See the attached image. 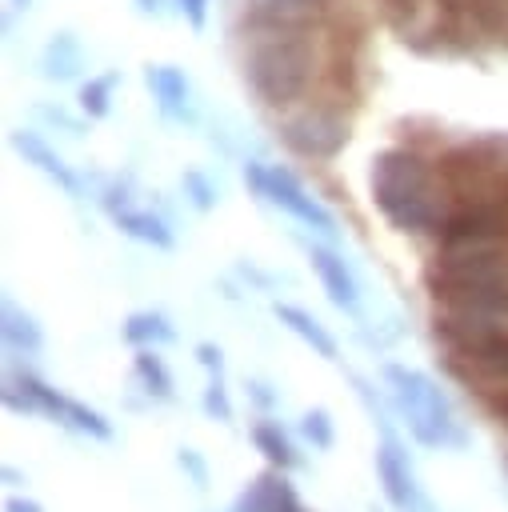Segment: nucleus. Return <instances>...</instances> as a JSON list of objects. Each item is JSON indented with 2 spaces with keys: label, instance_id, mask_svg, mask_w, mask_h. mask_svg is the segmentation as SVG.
<instances>
[{
  "label": "nucleus",
  "instance_id": "39448f33",
  "mask_svg": "<svg viewBox=\"0 0 508 512\" xmlns=\"http://www.w3.org/2000/svg\"><path fill=\"white\" fill-rule=\"evenodd\" d=\"M308 260H312V268L320 272L328 300H332L336 308H356V280H352V272L344 268V260H340L332 248H324V244H308Z\"/></svg>",
  "mask_w": 508,
  "mask_h": 512
},
{
  "label": "nucleus",
  "instance_id": "423d86ee",
  "mask_svg": "<svg viewBox=\"0 0 508 512\" xmlns=\"http://www.w3.org/2000/svg\"><path fill=\"white\" fill-rule=\"evenodd\" d=\"M376 472H380V484H384L388 500H392L400 512H412V500H416V496H412V476H408V464H404L396 440H384V444L376 448Z\"/></svg>",
  "mask_w": 508,
  "mask_h": 512
},
{
  "label": "nucleus",
  "instance_id": "9d476101",
  "mask_svg": "<svg viewBox=\"0 0 508 512\" xmlns=\"http://www.w3.org/2000/svg\"><path fill=\"white\" fill-rule=\"evenodd\" d=\"M148 84H152V92H156V100H160V108H164L168 116H180V112H184L188 84H184V76H180L176 68H168V64L148 68Z\"/></svg>",
  "mask_w": 508,
  "mask_h": 512
},
{
  "label": "nucleus",
  "instance_id": "6e6552de",
  "mask_svg": "<svg viewBox=\"0 0 508 512\" xmlns=\"http://www.w3.org/2000/svg\"><path fill=\"white\" fill-rule=\"evenodd\" d=\"M12 140H16V148H20V152H24V156H28V160H32L36 168H40V172H48V176H52V180H56L60 188H68L72 196L80 192L76 176H72V172L64 168V160H60V156H56V152H52V148H48V144H44V140L36 136V132H16Z\"/></svg>",
  "mask_w": 508,
  "mask_h": 512
},
{
  "label": "nucleus",
  "instance_id": "1a4fd4ad",
  "mask_svg": "<svg viewBox=\"0 0 508 512\" xmlns=\"http://www.w3.org/2000/svg\"><path fill=\"white\" fill-rule=\"evenodd\" d=\"M108 212H112V220H116L128 236H136V240H144V244H152V248H172V232L164 228V220H160V216H152V212H136V208H124V204H112Z\"/></svg>",
  "mask_w": 508,
  "mask_h": 512
},
{
  "label": "nucleus",
  "instance_id": "6ab92c4d",
  "mask_svg": "<svg viewBox=\"0 0 508 512\" xmlns=\"http://www.w3.org/2000/svg\"><path fill=\"white\" fill-rule=\"evenodd\" d=\"M300 428H304V436H308L316 448H328V444H332V420H328V412H324V408H312V412L304 416V424H300Z\"/></svg>",
  "mask_w": 508,
  "mask_h": 512
},
{
  "label": "nucleus",
  "instance_id": "9b49d317",
  "mask_svg": "<svg viewBox=\"0 0 508 512\" xmlns=\"http://www.w3.org/2000/svg\"><path fill=\"white\" fill-rule=\"evenodd\" d=\"M4 340H8V348H20V352H40V344H44L36 320L28 312H20L12 300L4 304Z\"/></svg>",
  "mask_w": 508,
  "mask_h": 512
},
{
  "label": "nucleus",
  "instance_id": "2eb2a0df",
  "mask_svg": "<svg viewBox=\"0 0 508 512\" xmlns=\"http://www.w3.org/2000/svg\"><path fill=\"white\" fill-rule=\"evenodd\" d=\"M112 84H116V72L96 76V80H88V84H84L80 104H84V112H88V116H104V112H108V92H112Z\"/></svg>",
  "mask_w": 508,
  "mask_h": 512
},
{
  "label": "nucleus",
  "instance_id": "412c9836",
  "mask_svg": "<svg viewBox=\"0 0 508 512\" xmlns=\"http://www.w3.org/2000/svg\"><path fill=\"white\" fill-rule=\"evenodd\" d=\"M184 184L192 188V200H196L200 208H208V204H212V188L204 184V176H196V172H188V176H184Z\"/></svg>",
  "mask_w": 508,
  "mask_h": 512
},
{
  "label": "nucleus",
  "instance_id": "dca6fc26",
  "mask_svg": "<svg viewBox=\"0 0 508 512\" xmlns=\"http://www.w3.org/2000/svg\"><path fill=\"white\" fill-rule=\"evenodd\" d=\"M272 476H276V472L256 476V480L240 492V500L232 504V512H264V508H268V492H272Z\"/></svg>",
  "mask_w": 508,
  "mask_h": 512
},
{
  "label": "nucleus",
  "instance_id": "a211bd4d",
  "mask_svg": "<svg viewBox=\"0 0 508 512\" xmlns=\"http://www.w3.org/2000/svg\"><path fill=\"white\" fill-rule=\"evenodd\" d=\"M204 412L216 416V420H232V404L224 396V384H220V372H212L208 388H204Z\"/></svg>",
  "mask_w": 508,
  "mask_h": 512
},
{
  "label": "nucleus",
  "instance_id": "5701e85b",
  "mask_svg": "<svg viewBox=\"0 0 508 512\" xmlns=\"http://www.w3.org/2000/svg\"><path fill=\"white\" fill-rule=\"evenodd\" d=\"M196 356H200V364L208 372H220V348L216 344H196Z\"/></svg>",
  "mask_w": 508,
  "mask_h": 512
},
{
  "label": "nucleus",
  "instance_id": "a878e982",
  "mask_svg": "<svg viewBox=\"0 0 508 512\" xmlns=\"http://www.w3.org/2000/svg\"><path fill=\"white\" fill-rule=\"evenodd\" d=\"M496 412H500V420H504V424H508V392H504V396H500V404H496Z\"/></svg>",
  "mask_w": 508,
  "mask_h": 512
},
{
  "label": "nucleus",
  "instance_id": "f03ea898",
  "mask_svg": "<svg viewBox=\"0 0 508 512\" xmlns=\"http://www.w3.org/2000/svg\"><path fill=\"white\" fill-rule=\"evenodd\" d=\"M448 352V368L464 380L504 384L508 380V328H432Z\"/></svg>",
  "mask_w": 508,
  "mask_h": 512
},
{
  "label": "nucleus",
  "instance_id": "7ed1b4c3",
  "mask_svg": "<svg viewBox=\"0 0 508 512\" xmlns=\"http://www.w3.org/2000/svg\"><path fill=\"white\" fill-rule=\"evenodd\" d=\"M384 372H388V380L396 384V396H400V404H404V416H408L416 440L440 444L444 436H452L448 404H444L440 388L428 384V376H420V372H412V368H400V364H388ZM452 440H460V436H452Z\"/></svg>",
  "mask_w": 508,
  "mask_h": 512
},
{
  "label": "nucleus",
  "instance_id": "4468645a",
  "mask_svg": "<svg viewBox=\"0 0 508 512\" xmlns=\"http://www.w3.org/2000/svg\"><path fill=\"white\" fill-rule=\"evenodd\" d=\"M136 372H140V380L148 384V392H156L160 400H168V396H172V376H168V368L160 364V356H156V352H148V348H144V352L136 356Z\"/></svg>",
  "mask_w": 508,
  "mask_h": 512
},
{
  "label": "nucleus",
  "instance_id": "aec40b11",
  "mask_svg": "<svg viewBox=\"0 0 508 512\" xmlns=\"http://www.w3.org/2000/svg\"><path fill=\"white\" fill-rule=\"evenodd\" d=\"M180 468L196 480V488H204V484H208V468H204V460H200L192 448H184V452H180Z\"/></svg>",
  "mask_w": 508,
  "mask_h": 512
},
{
  "label": "nucleus",
  "instance_id": "393cba45",
  "mask_svg": "<svg viewBox=\"0 0 508 512\" xmlns=\"http://www.w3.org/2000/svg\"><path fill=\"white\" fill-rule=\"evenodd\" d=\"M248 388H252V396H256V400H260V404H268V400H272V396H268V392H264V384H248Z\"/></svg>",
  "mask_w": 508,
  "mask_h": 512
},
{
  "label": "nucleus",
  "instance_id": "b1692460",
  "mask_svg": "<svg viewBox=\"0 0 508 512\" xmlns=\"http://www.w3.org/2000/svg\"><path fill=\"white\" fill-rule=\"evenodd\" d=\"M4 512H44L36 500H20V496H8L4 500Z\"/></svg>",
  "mask_w": 508,
  "mask_h": 512
},
{
  "label": "nucleus",
  "instance_id": "f257e3e1",
  "mask_svg": "<svg viewBox=\"0 0 508 512\" xmlns=\"http://www.w3.org/2000/svg\"><path fill=\"white\" fill-rule=\"evenodd\" d=\"M376 12L416 56H508V0H376Z\"/></svg>",
  "mask_w": 508,
  "mask_h": 512
},
{
  "label": "nucleus",
  "instance_id": "f8f14e48",
  "mask_svg": "<svg viewBox=\"0 0 508 512\" xmlns=\"http://www.w3.org/2000/svg\"><path fill=\"white\" fill-rule=\"evenodd\" d=\"M252 440H256V448L276 464V468H296V448H292V440L276 428V424H256L252 428Z\"/></svg>",
  "mask_w": 508,
  "mask_h": 512
},
{
  "label": "nucleus",
  "instance_id": "20e7f679",
  "mask_svg": "<svg viewBox=\"0 0 508 512\" xmlns=\"http://www.w3.org/2000/svg\"><path fill=\"white\" fill-rule=\"evenodd\" d=\"M244 180L264 196V200H272L276 208H284L288 216H296L300 224H308V228H320V232H336V224H332V216L304 192V184L288 172V168H264V164H256V160H248L244 164Z\"/></svg>",
  "mask_w": 508,
  "mask_h": 512
},
{
  "label": "nucleus",
  "instance_id": "ddd939ff",
  "mask_svg": "<svg viewBox=\"0 0 508 512\" xmlns=\"http://www.w3.org/2000/svg\"><path fill=\"white\" fill-rule=\"evenodd\" d=\"M128 344H152V340H172V324L160 312H132L124 324Z\"/></svg>",
  "mask_w": 508,
  "mask_h": 512
},
{
  "label": "nucleus",
  "instance_id": "4be33fe9",
  "mask_svg": "<svg viewBox=\"0 0 508 512\" xmlns=\"http://www.w3.org/2000/svg\"><path fill=\"white\" fill-rule=\"evenodd\" d=\"M180 8L188 12L192 28H204V16H208V0H180Z\"/></svg>",
  "mask_w": 508,
  "mask_h": 512
},
{
  "label": "nucleus",
  "instance_id": "0eeeda50",
  "mask_svg": "<svg viewBox=\"0 0 508 512\" xmlns=\"http://www.w3.org/2000/svg\"><path fill=\"white\" fill-rule=\"evenodd\" d=\"M272 312H276V320H280L284 328H292V332H296V336H300L316 356H324V360H332V356H336V340L324 332V324H320L312 312H304V308H296V304H276Z\"/></svg>",
  "mask_w": 508,
  "mask_h": 512
},
{
  "label": "nucleus",
  "instance_id": "f3484780",
  "mask_svg": "<svg viewBox=\"0 0 508 512\" xmlns=\"http://www.w3.org/2000/svg\"><path fill=\"white\" fill-rule=\"evenodd\" d=\"M264 512H308V508L300 504L296 488L276 472V476H272V492H268V508H264Z\"/></svg>",
  "mask_w": 508,
  "mask_h": 512
}]
</instances>
